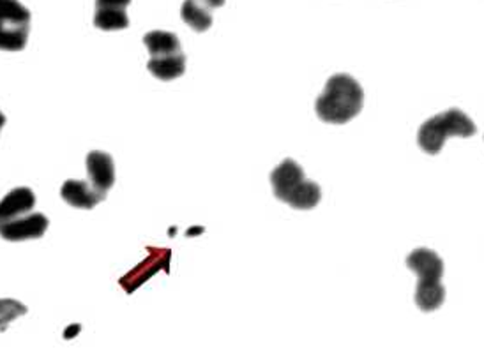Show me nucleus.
<instances>
[{
    "label": "nucleus",
    "instance_id": "obj_10",
    "mask_svg": "<svg viewBox=\"0 0 484 358\" xmlns=\"http://www.w3.org/2000/svg\"><path fill=\"white\" fill-rule=\"evenodd\" d=\"M62 200L81 211H90L98 203H101L105 198L90 185L89 180H66L61 189Z\"/></svg>",
    "mask_w": 484,
    "mask_h": 358
},
{
    "label": "nucleus",
    "instance_id": "obj_8",
    "mask_svg": "<svg viewBox=\"0 0 484 358\" xmlns=\"http://www.w3.org/2000/svg\"><path fill=\"white\" fill-rule=\"evenodd\" d=\"M36 209V194L31 187H16L0 202V224L31 214Z\"/></svg>",
    "mask_w": 484,
    "mask_h": 358
},
{
    "label": "nucleus",
    "instance_id": "obj_7",
    "mask_svg": "<svg viewBox=\"0 0 484 358\" xmlns=\"http://www.w3.org/2000/svg\"><path fill=\"white\" fill-rule=\"evenodd\" d=\"M87 177L90 185L107 198L115 184V165L112 155L101 150H92L87 155Z\"/></svg>",
    "mask_w": 484,
    "mask_h": 358
},
{
    "label": "nucleus",
    "instance_id": "obj_13",
    "mask_svg": "<svg viewBox=\"0 0 484 358\" xmlns=\"http://www.w3.org/2000/svg\"><path fill=\"white\" fill-rule=\"evenodd\" d=\"M94 25L100 31L113 33V31H124L129 27V18L126 9L124 11H113V9H96L94 13Z\"/></svg>",
    "mask_w": 484,
    "mask_h": 358
},
{
    "label": "nucleus",
    "instance_id": "obj_3",
    "mask_svg": "<svg viewBox=\"0 0 484 358\" xmlns=\"http://www.w3.org/2000/svg\"><path fill=\"white\" fill-rule=\"evenodd\" d=\"M270 184L274 196L296 211H311L322 200L320 185L306 179L304 170L290 157L272 170Z\"/></svg>",
    "mask_w": 484,
    "mask_h": 358
},
{
    "label": "nucleus",
    "instance_id": "obj_9",
    "mask_svg": "<svg viewBox=\"0 0 484 358\" xmlns=\"http://www.w3.org/2000/svg\"><path fill=\"white\" fill-rule=\"evenodd\" d=\"M224 5V0H185L181 16L195 33H205L213 27V11Z\"/></svg>",
    "mask_w": 484,
    "mask_h": 358
},
{
    "label": "nucleus",
    "instance_id": "obj_12",
    "mask_svg": "<svg viewBox=\"0 0 484 358\" xmlns=\"http://www.w3.org/2000/svg\"><path fill=\"white\" fill-rule=\"evenodd\" d=\"M144 42L149 50L150 57L154 55H165V53H174L181 52V41L174 33L166 31H152L144 36Z\"/></svg>",
    "mask_w": 484,
    "mask_h": 358
},
{
    "label": "nucleus",
    "instance_id": "obj_11",
    "mask_svg": "<svg viewBox=\"0 0 484 358\" xmlns=\"http://www.w3.org/2000/svg\"><path fill=\"white\" fill-rule=\"evenodd\" d=\"M152 76H156L161 81H172L183 76L186 71V55L185 52H176V53H166V55H156L150 57L147 64Z\"/></svg>",
    "mask_w": 484,
    "mask_h": 358
},
{
    "label": "nucleus",
    "instance_id": "obj_1",
    "mask_svg": "<svg viewBox=\"0 0 484 358\" xmlns=\"http://www.w3.org/2000/svg\"><path fill=\"white\" fill-rule=\"evenodd\" d=\"M365 105V90L356 78L345 72L333 74L326 90L317 98V117L326 124L343 126L356 118Z\"/></svg>",
    "mask_w": 484,
    "mask_h": 358
},
{
    "label": "nucleus",
    "instance_id": "obj_2",
    "mask_svg": "<svg viewBox=\"0 0 484 358\" xmlns=\"http://www.w3.org/2000/svg\"><path fill=\"white\" fill-rule=\"evenodd\" d=\"M407 267L417 274L419 283L415 287V306L422 313L437 311L446 300V287L442 285L444 261L432 250L419 248L407 256Z\"/></svg>",
    "mask_w": 484,
    "mask_h": 358
},
{
    "label": "nucleus",
    "instance_id": "obj_15",
    "mask_svg": "<svg viewBox=\"0 0 484 358\" xmlns=\"http://www.w3.org/2000/svg\"><path fill=\"white\" fill-rule=\"evenodd\" d=\"M131 0H96V9H113V11H124Z\"/></svg>",
    "mask_w": 484,
    "mask_h": 358
},
{
    "label": "nucleus",
    "instance_id": "obj_4",
    "mask_svg": "<svg viewBox=\"0 0 484 358\" xmlns=\"http://www.w3.org/2000/svg\"><path fill=\"white\" fill-rule=\"evenodd\" d=\"M478 133L476 124L460 108H451L428 118L417 133V145L430 155L441 154L449 137L470 138Z\"/></svg>",
    "mask_w": 484,
    "mask_h": 358
},
{
    "label": "nucleus",
    "instance_id": "obj_14",
    "mask_svg": "<svg viewBox=\"0 0 484 358\" xmlns=\"http://www.w3.org/2000/svg\"><path fill=\"white\" fill-rule=\"evenodd\" d=\"M27 311V306L14 298H0V332H5L11 323L20 316H25Z\"/></svg>",
    "mask_w": 484,
    "mask_h": 358
},
{
    "label": "nucleus",
    "instance_id": "obj_5",
    "mask_svg": "<svg viewBox=\"0 0 484 358\" xmlns=\"http://www.w3.org/2000/svg\"><path fill=\"white\" fill-rule=\"evenodd\" d=\"M31 33V11L20 0H0V50L22 52Z\"/></svg>",
    "mask_w": 484,
    "mask_h": 358
},
{
    "label": "nucleus",
    "instance_id": "obj_17",
    "mask_svg": "<svg viewBox=\"0 0 484 358\" xmlns=\"http://www.w3.org/2000/svg\"><path fill=\"white\" fill-rule=\"evenodd\" d=\"M4 126H5V115L0 111V131H2Z\"/></svg>",
    "mask_w": 484,
    "mask_h": 358
},
{
    "label": "nucleus",
    "instance_id": "obj_16",
    "mask_svg": "<svg viewBox=\"0 0 484 358\" xmlns=\"http://www.w3.org/2000/svg\"><path fill=\"white\" fill-rule=\"evenodd\" d=\"M80 330H81V326H80V325H73L70 330H66V332H64V337H66V339H71V337H75L76 334H78Z\"/></svg>",
    "mask_w": 484,
    "mask_h": 358
},
{
    "label": "nucleus",
    "instance_id": "obj_6",
    "mask_svg": "<svg viewBox=\"0 0 484 358\" xmlns=\"http://www.w3.org/2000/svg\"><path fill=\"white\" fill-rule=\"evenodd\" d=\"M50 226L48 217L41 212L18 217L14 221L0 224V237L7 242H24L41 239Z\"/></svg>",
    "mask_w": 484,
    "mask_h": 358
}]
</instances>
